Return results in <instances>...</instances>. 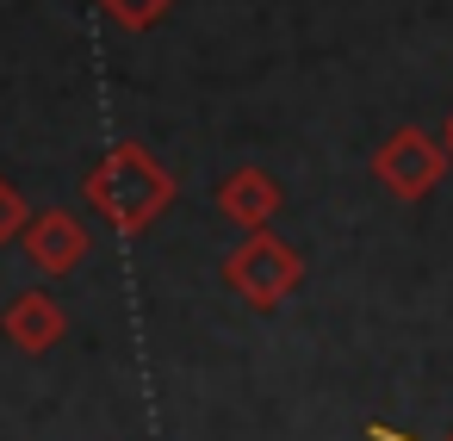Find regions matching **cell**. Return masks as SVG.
<instances>
[{"label":"cell","instance_id":"1","mask_svg":"<svg viewBox=\"0 0 453 441\" xmlns=\"http://www.w3.org/2000/svg\"><path fill=\"white\" fill-rule=\"evenodd\" d=\"M81 199H88L119 236H143V230L174 205V174L156 162V150H143V143H112V150L88 168Z\"/></svg>","mask_w":453,"mask_h":441},{"label":"cell","instance_id":"2","mask_svg":"<svg viewBox=\"0 0 453 441\" xmlns=\"http://www.w3.org/2000/svg\"><path fill=\"white\" fill-rule=\"evenodd\" d=\"M218 280H224V292L242 298L249 311H280V305L298 292V280H304V255H298L286 236H273V230H249V236L224 255Z\"/></svg>","mask_w":453,"mask_h":441},{"label":"cell","instance_id":"3","mask_svg":"<svg viewBox=\"0 0 453 441\" xmlns=\"http://www.w3.org/2000/svg\"><path fill=\"white\" fill-rule=\"evenodd\" d=\"M447 162H453V150H447L441 137H428L422 125H397V131L372 150V181H379L391 199L416 205V199H428V193L441 187Z\"/></svg>","mask_w":453,"mask_h":441},{"label":"cell","instance_id":"4","mask_svg":"<svg viewBox=\"0 0 453 441\" xmlns=\"http://www.w3.org/2000/svg\"><path fill=\"white\" fill-rule=\"evenodd\" d=\"M88 224L75 218V212H63V205H50V212H38L32 224H26V236H19V255L44 274V280H63V274H75L81 261H88Z\"/></svg>","mask_w":453,"mask_h":441},{"label":"cell","instance_id":"5","mask_svg":"<svg viewBox=\"0 0 453 441\" xmlns=\"http://www.w3.org/2000/svg\"><path fill=\"white\" fill-rule=\"evenodd\" d=\"M0 336H7L19 354H50V348L69 336V311H63V298H50L44 286L13 292L7 317H0Z\"/></svg>","mask_w":453,"mask_h":441},{"label":"cell","instance_id":"6","mask_svg":"<svg viewBox=\"0 0 453 441\" xmlns=\"http://www.w3.org/2000/svg\"><path fill=\"white\" fill-rule=\"evenodd\" d=\"M280 205H286V193H280V181L267 174V168H230L224 181H218V212L249 236V230H267L273 218H280Z\"/></svg>","mask_w":453,"mask_h":441},{"label":"cell","instance_id":"7","mask_svg":"<svg viewBox=\"0 0 453 441\" xmlns=\"http://www.w3.org/2000/svg\"><path fill=\"white\" fill-rule=\"evenodd\" d=\"M100 13H106L119 32H156V26L174 13V0H100Z\"/></svg>","mask_w":453,"mask_h":441},{"label":"cell","instance_id":"8","mask_svg":"<svg viewBox=\"0 0 453 441\" xmlns=\"http://www.w3.org/2000/svg\"><path fill=\"white\" fill-rule=\"evenodd\" d=\"M32 218H38V212L26 205V193H19L13 181H0V243H19Z\"/></svg>","mask_w":453,"mask_h":441},{"label":"cell","instance_id":"9","mask_svg":"<svg viewBox=\"0 0 453 441\" xmlns=\"http://www.w3.org/2000/svg\"><path fill=\"white\" fill-rule=\"evenodd\" d=\"M447 150H453V119H447Z\"/></svg>","mask_w":453,"mask_h":441}]
</instances>
